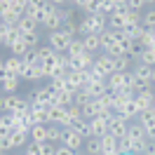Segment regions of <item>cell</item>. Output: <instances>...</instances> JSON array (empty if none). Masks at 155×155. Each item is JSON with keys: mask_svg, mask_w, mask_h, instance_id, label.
<instances>
[{"mask_svg": "<svg viewBox=\"0 0 155 155\" xmlns=\"http://www.w3.org/2000/svg\"><path fill=\"white\" fill-rule=\"evenodd\" d=\"M143 26H141V24H139V26H125V28L120 31V33H122V35H125V38H129V40H139L141 38V35H143Z\"/></svg>", "mask_w": 155, "mask_h": 155, "instance_id": "30", "label": "cell"}, {"mask_svg": "<svg viewBox=\"0 0 155 155\" xmlns=\"http://www.w3.org/2000/svg\"><path fill=\"white\" fill-rule=\"evenodd\" d=\"M0 17H2V21H5L7 26H14V24L24 17V10H19L14 2H5V5H0Z\"/></svg>", "mask_w": 155, "mask_h": 155, "instance_id": "7", "label": "cell"}, {"mask_svg": "<svg viewBox=\"0 0 155 155\" xmlns=\"http://www.w3.org/2000/svg\"><path fill=\"white\" fill-rule=\"evenodd\" d=\"M7 155H19V153H7Z\"/></svg>", "mask_w": 155, "mask_h": 155, "instance_id": "58", "label": "cell"}, {"mask_svg": "<svg viewBox=\"0 0 155 155\" xmlns=\"http://www.w3.org/2000/svg\"><path fill=\"white\" fill-rule=\"evenodd\" d=\"M134 101H136V106H139V113H141V110H148V108H153L155 106V89H146V92L134 94Z\"/></svg>", "mask_w": 155, "mask_h": 155, "instance_id": "12", "label": "cell"}, {"mask_svg": "<svg viewBox=\"0 0 155 155\" xmlns=\"http://www.w3.org/2000/svg\"><path fill=\"white\" fill-rule=\"evenodd\" d=\"M12 150V143H10V136H0V153L7 155Z\"/></svg>", "mask_w": 155, "mask_h": 155, "instance_id": "48", "label": "cell"}, {"mask_svg": "<svg viewBox=\"0 0 155 155\" xmlns=\"http://www.w3.org/2000/svg\"><path fill=\"white\" fill-rule=\"evenodd\" d=\"M5 35H7V24L0 26V45H5Z\"/></svg>", "mask_w": 155, "mask_h": 155, "instance_id": "53", "label": "cell"}, {"mask_svg": "<svg viewBox=\"0 0 155 155\" xmlns=\"http://www.w3.org/2000/svg\"><path fill=\"white\" fill-rule=\"evenodd\" d=\"M101 148H104V153L117 150V136H113V134H104V136H101Z\"/></svg>", "mask_w": 155, "mask_h": 155, "instance_id": "32", "label": "cell"}, {"mask_svg": "<svg viewBox=\"0 0 155 155\" xmlns=\"http://www.w3.org/2000/svg\"><path fill=\"white\" fill-rule=\"evenodd\" d=\"M47 122H49V125H61L64 129H68V127L73 125L68 110H66V108H61V106H52L47 110Z\"/></svg>", "mask_w": 155, "mask_h": 155, "instance_id": "5", "label": "cell"}, {"mask_svg": "<svg viewBox=\"0 0 155 155\" xmlns=\"http://www.w3.org/2000/svg\"><path fill=\"white\" fill-rule=\"evenodd\" d=\"M71 2H73V0H71Z\"/></svg>", "mask_w": 155, "mask_h": 155, "instance_id": "60", "label": "cell"}, {"mask_svg": "<svg viewBox=\"0 0 155 155\" xmlns=\"http://www.w3.org/2000/svg\"><path fill=\"white\" fill-rule=\"evenodd\" d=\"M71 42H73V35L68 33V31H54V33H49V38H47V45L54 52H59V54H66L68 47H71Z\"/></svg>", "mask_w": 155, "mask_h": 155, "instance_id": "3", "label": "cell"}, {"mask_svg": "<svg viewBox=\"0 0 155 155\" xmlns=\"http://www.w3.org/2000/svg\"><path fill=\"white\" fill-rule=\"evenodd\" d=\"M120 115L125 117V120H129V122L139 117V106H136V101H134V99H129V101L125 104V108L120 110Z\"/></svg>", "mask_w": 155, "mask_h": 155, "instance_id": "24", "label": "cell"}, {"mask_svg": "<svg viewBox=\"0 0 155 155\" xmlns=\"http://www.w3.org/2000/svg\"><path fill=\"white\" fill-rule=\"evenodd\" d=\"M68 19H73V10H61V7H59L54 14H49V17H47V21H45V28H47L49 33L61 31L64 26H66Z\"/></svg>", "mask_w": 155, "mask_h": 155, "instance_id": "4", "label": "cell"}, {"mask_svg": "<svg viewBox=\"0 0 155 155\" xmlns=\"http://www.w3.org/2000/svg\"><path fill=\"white\" fill-rule=\"evenodd\" d=\"M10 134H12V117L0 115V136H10Z\"/></svg>", "mask_w": 155, "mask_h": 155, "instance_id": "40", "label": "cell"}, {"mask_svg": "<svg viewBox=\"0 0 155 155\" xmlns=\"http://www.w3.org/2000/svg\"><path fill=\"white\" fill-rule=\"evenodd\" d=\"M0 155H2V153H0Z\"/></svg>", "mask_w": 155, "mask_h": 155, "instance_id": "61", "label": "cell"}, {"mask_svg": "<svg viewBox=\"0 0 155 155\" xmlns=\"http://www.w3.org/2000/svg\"><path fill=\"white\" fill-rule=\"evenodd\" d=\"M0 61H2V54H0Z\"/></svg>", "mask_w": 155, "mask_h": 155, "instance_id": "59", "label": "cell"}, {"mask_svg": "<svg viewBox=\"0 0 155 155\" xmlns=\"http://www.w3.org/2000/svg\"><path fill=\"white\" fill-rule=\"evenodd\" d=\"M19 82H21L19 75H7L2 82H0V87H2V92H5V94H14V92L19 89Z\"/></svg>", "mask_w": 155, "mask_h": 155, "instance_id": "22", "label": "cell"}, {"mask_svg": "<svg viewBox=\"0 0 155 155\" xmlns=\"http://www.w3.org/2000/svg\"><path fill=\"white\" fill-rule=\"evenodd\" d=\"M101 110H104V108H101V104H99L97 99H92L89 104H85V106H82V117H85V120H94V117L101 115Z\"/></svg>", "mask_w": 155, "mask_h": 155, "instance_id": "16", "label": "cell"}, {"mask_svg": "<svg viewBox=\"0 0 155 155\" xmlns=\"http://www.w3.org/2000/svg\"><path fill=\"white\" fill-rule=\"evenodd\" d=\"M104 31H108V17L106 14H87L85 19L80 21V38L82 35H89V33H97L101 35Z\"/></svg>", "mask_w": 155, "mask_h": 155, "instance_id": "1", "label": "cell"}, {"mask_svg": "<svg viewBox=\"0 0 155 155\" xmlns=\"http://www.w3.org/2000/svg\"><path fill=\"white\" fill-rule=\"evenodd\" d=\"M14 26H17V28L21 31V35H26V33H35L40 24H35V21L31 19V17H26V14H24V17H21V19L17 21V24H14Z\"/></svg>", "mask_w": 155, "mask_h": 155, "instance_id": "18", "label": "cell"}, {"mask_svg": "<svg viewBox=\"0 0 155 155\" xmlns=\"http://www.w3.org/2000/svg\"><path fill=\"white\" fill-rule=\"evenodd\" d=\"M127 5H129V10L141 12V7H146V5H148V0H127Z\"/></svg>", "mask_w": 155, "mask_h": 155, "instance_id": "49", "label": "cell"}, {"mask_svg": "<svg viewBox=\"0 0 155 155\" xmlns=\"http://www.w3.org/2000/svg\"><path fill=\"white\" fill-rule=\"evenodd\" d=\"M31 120H33V125H49L47 122V108L31 106Z\"/></svg>", "mask_w": 155, "mask_h": 155, "instance_id": "25", "label": "cell"}, {"mask_svg": "<svg viewBox=\"0 0 155 155\" xmlns=\"http://www.w3.org/2000/svg\"><path fill=\"white\" fill-rule=\"evenodd\" d=\"M139 61H141V64H146V66H155V52H153L150 47L143 49V52H141V57H139Z\"/></svg>", "mask_w": 155, "mask_h": 155, "instance_id": "43", "label": "cell"}, {"mask_svg": "<svg viewBox=\"0 0 155 155\" xmlns=\"http://www.w3.org/2000/svg\"><path fill=\"white\" fill-rule=\"evenodd\" d=\"M94 68L101 71L106 78H110L113 73H115V64H113V59L108 57V54H104V52H101L99 57H94Z\"/></svg>", "mask_w": 155, "mask_h": 155, "instance_id": "11", "label": "cell"}, {"mask_svg": "<svg viewBox=\"0 0 155 155\" xmlns=\"http://www.w3.org/2000/svg\"><path fill=\"white\" fill-rule=\"evenodd\" d=\"M61 143L66 146V148H71V150H80L82 146H85V136L80 134V132H75L73 127H68V129H64V139H61Z\"/></svg>", "mask_w": 155, "mask_h": 155, "instance_id": "8", "label": "cell"}, {"mask_svg": "<svg viewBox=\"0 0 155 155\" xmlns=\"http://www.w3.org/2000/svg\"><path fill=\"white\" fill-rule=\"evenodd\" d=\"M141 19H143V14H141V12H136V10H129V12L125 14L127 26H139V24H141Z\"/></svg>", "mask_w": 155, "mask_h": 155, "instance_id": "39", "label": "cell"}, {"mask_svg": "<svg viewBox=\"0 0 155 155\" xmlns=\"http://www.w3.org/2000/svg\"><path fill=\"white\" fill-rule=\"evenodd\" d=\"M82 45H85V52L89 54H97V52H104L101 47V38L97 33H89V35H82Z\"/></svg>", "mask_w": 155, "mask_h": 155, "instance_id": "14", "label": "cell"}, {"mask_svg": "<svg viewBox=\"0 0 155 155\" xmlns=\"http://www.w3.org/2000/svg\"><path fill=\"white\" fill-rule=\"evenodd\" d=\"M31 141L28 132H12L10 134V143H12V150H17V148H26Z\"/></svg>", "mask_w": 155, "mask_h": 155, "instance_id": "17", "label": "cell"}, {"mask_svg": "<svg viewBox=\"0 0 155 155\" xmlns=\"http://www.w3.org/2000/svg\"><path fill=\"white\" fill-rule=\"evenodd\" d=\"M153 31H155V28H153Z\"/></svg>", "mask_w": 155, "mask_h": 155, "instance_id": "62", "label": "cell"}, {"mask_svg": "<svg viewBox=\"0 0 155 155\" xmlns=\"http://www.w3.org/2000/svg\"><path fill=\"white\" fill-rule=\"evenodd\" d=\"M5 68H7V73H10V75H19L21 73V68H24V59L21 57H7L5 59Z\"/></svg>", "mask_w": 155, "mask_h": 155, "instance_id": "21", "label": "cell"}, {"mask_svg": "<svg viewBox=\"0 0 155 155\" xmlns=\"http://www.w3.org/2000/svg\"><path fill=\"white\" fill-rule=\"evenodd\" d=\"M89 127H92V136L108 134V117H104V115L94 117V120H89Z\"/></svg>", "mask_w": 155, "mask_h": 155, "instance_id": "15", "label": "cell"}, {"mask_svg": "<svg viewBox=\"0 0 155 155\" xmlns=\"http://www.w3.org/2000/svg\"><path fill=\"white\" fill-rule=\"evenodd\" d=\"M127 129H129V120H125L120 113H115V115L108 120V134L120 139V136H127Z\"/></svg>", "mask_w": 155, "mask_h": 155, "instance_id": "9", "label": "cell"}, {"mask_svg": "<svg viewBox=\"0 0 155 155\" xmlns=\"http://www.w3.org/2000/svg\"><path fill=\"white\" fill-rule=\"evenodd\" d=\"M132 71L129 73H113V75L108 78V89L110 92H125V89H129V85H132Z\"/></svg>", "mask_w": 155, "mask_h": 155, "instance_id": "6", "label": "cell"}, {"mask_svg": "<svg viewBox=\"0 0 155 155\" xmlns=\"http://www.w3.org/2000/svg\"><path fill=\"white\" fill-rule=\"evenodd\" d=\"M125 26H127L125 14H110V17H108V28L110 31H122Z\"/></svg>", "mask_w": 155, "mask_h": 155, "instance_id": "31", "label": "cell"}, {"mask_svg": "<svg viewBox=\"0 0 155 155\" xmlns=\"http://www.w3.org/2000/svg\"><path fill=\"white\" fill-rule=\"evenodd\" d=\"M99 38H101V47L108 49L110 45L120 42V31H110V28H108V31H104V33H101Z\"/></svg>", "mask_w": 155, "mask_h": 155, "instance_id": "23", "label": "cell"}, {"mask_svg": "<svg viewBox=\"0 0 155 155\" xmlns=\"http://www.w3.org/2000/svg\"><path fill=\"white\" fill-rule=\"evenodd\" d=\"M21 40H24L28 47H33V49L38 47V45H42V42H40V31H35V33H26V35H21Z\"/></svg>", "mask_w": 155, "mask_h": 155, "instance_id": "41", "label": "cell"}, {"mask_svg": "<svg viewBox=\"0 0 155 155\" xmlns=\"http://www.w3.org/2000/svg\"><path fill=\"white\" fill-rule=\"evenodd\" d=\"M47 0H28V5L31 7H40V5H45Z\"/></svg>", "mask_w": 155, "mask_h": 155, "instance_id": "54", "label": "cell"}, {"mask_svg": "<svg viewBox=\"0 0 155 155\" xmlns=\"http://www.w3.org/2000/svg\"><path fill=\"white\" fill-rule=\"evenodd\" d=\"M129 89H132L134 94H139V92H146V89H153V82H148V80H136V78H132V85H129Z\"/></svg>", "mask_w": 155, "mask_h": 155, "instance_id": "34", "label": "cell"}, {"mask_svg": "<svg viewBox=\"0 0 155 155\" xmlns=\"http://www.w3.org/2000/svg\"><path fill=\"white\" fill-rule=\"evenodd\" d=\"M85 150H87V155H104L101 136H89V139H85Z\"/></svg>", "mask_w": 155, "mask_h": 155, "instance_id": "20", "label": "cell"}, {"mask_svg": "<svg viewBox=\"0 0 155 155\" xmlns=\"http://www.w3.org/2000/svg\"><path fill=\"white\" fill-rule=\"evenodd\" d=\"M52 52H54V49L49 47V45H38V47H35V54H38L40 64H42V61H45V59H47L49 54H52Z\"/></svg>", "mask_w": 155, "mask_h": 155, "instance_id": "46", "label": "cell"}, {"mask_svg": "<svg viewBox=\"0 0 155 155\" xmlns=\"http://www.w3.org/2000/svg\"><path fill=\"white\" fill-rule=\"evenodd\" d=\"M141 26H143V28H155V7H150V10L143 14V19H141Z\"/></svg>", "mask_w": 155, "mask_h": 155, "instance_id": "42", "label": "cell"}, {"mask_svg": "<svg viewBox=\"0 0 155 155\" xmlns=\"http://www.w3.org/2000/svg\"><path fill=\"white\" fill-rule=\"evenodd\" d=\"M139 42H141V47H143V49L153 47V42H155V31H153V28H146L143 35L139 38Z\"/></svg>", "mask_w": 155, "mask_h": 155, "instance_id": "36", "label": "cell"}, {"mask_svg": "<svg viewBox=\"0 0 155 155\" xmlns=\"http://www.w3.org/2000/svg\"><path fill=\"white\" fill-rule=\"evenodd\" d=\"M61 139H64V127L61 125H47V141L61 143Z\"/></svg>", "mask_w": 155, "mask_h": 155, "instance_id": "28", "label": "cell"}, {"mask_svg": "<svg viewBox=\"0 0 155 155\" xmlns=\"http://www.w3.org/2000/svg\"><path fill=\"white\" fill-rule=\"evenodd\" d=\"M127 136H129V141H132V150L134 153H146V148H148V136H146L143 127L139 125V122H129V129H127Z\"/></svg>", "mask_w": 155, "mask_h": 155, "instance_id": "2", "label": "cell"}, {"mask_svg": "<svg viewBox=\"0 0 155 155\" xmlns=\"http://www.w3.org/2000/svg\"><path fill=\"white\" fill-rule=\"evenodd\" d=\"M113 64H115V73H129V71H132V66H134V61L129 59V54L113 59Z\"/></svg>", "mask_w": 155, "mask_h": 155, "instance_id": "26", "label": "cell"}, {"mask_svg": "<svg viewBox=\"0 0 155 155\" xmlns=\"http://www.w3.org/2000/svg\"><path fill=\"white\" fill-rule=\"evenodd\" d=\"M26 155H42V141H28Z\"/></svg>", "mask_w": 155, "mask_h": 155, "instance_id": "45", "label": "cell"}, {"mask_svg": "<svg viewBox=\"0 0 155 155\" xmlns=\"http://www.w3.org/2000/svg\"><path fill=\"white\" fill-rule=\"evenodd\" d=\"M19 78L26 80V82H38V80H45L47 75H45V71H42V64H40V66H26V64H24Z\"/></svg>", "mask_w": 155, "mask_h": 155, "instance_id": "10", "label": "cell"}, {"mask_svg": "<svg viewBox=\"0 0 155 155\" xmlns=\"http://www.w3.org/2000/svg\"><path fill=\"white\" fill-rule=\"evenodd\" d=\"M150 49H153V52H155V42H153V47H150Z\"/></svg>", "mask_w": 155, "mask_h": 155, "instance_id": "57", "label": "cell"}, {"mask_svg": "<svg viewBox=\"0 0 155 155\" xmlns=\"http://www.w3.org/2000/svg\"><path fill=\"white\" fill-rule=\"evenodd\" d=\"M52 5H57V7H64V5H73L71 0H49Z\"/></svg>", "mask_w": 155, "mask_h": 155, "instance_id": "52", "label": "cell"}, {"mask_svg": "<svg viewBox=\"0 0 155 155\" xmlns=\"http://www.w3.org/2000/svg\"><path fill=\"white\" fill-rule=\"evenodd\" d=\"M7 75H10V73H7V68H5V59H2V61H0V82H2Z\"/></svg>", "mask_w": 155, "mask_h": 155, "instance_id": "51", "label": "cell"}, {"mask_svg": "<svg viewBox=\"0 0 155 155\" xmlns=\"http://www.w3.org/2000/svg\"><path fill=\"white\" fill-rule=\"evenodd\" d=\"M66 110H68V115H71V120H78V117H82V108L75 106V104H71Z\"/></svg>", "mask_w": 155, "mask_h": 155, "instance_id": "47", "label": "cell"}, {"mask_svg": "<svg viewBox=\"0 0 155 155\" xmlns=\"http://www.w3.org/2000/svg\"><path fill=\"white\" fill-rule=\"evenodd\" d=\"M89 101H92V94H89L87 89H80V92H75V97H73V104H75V106H85V104H89Z\"/></svg>", "mask_w": 155, "mask_h": 155, "instance_id": "38", "label": "cell"}, {"mask_svg": "<svg viewBox=\"0 0 155 155\" xmlns=\"http://www.w3.org/2000/svg\"><path fill=\"white\" fill-rule=\"evenodd\" d=\"M85 52V45H82V38H73V42H71V47H68L66 57H80Z\"/></svg>", "mask_w": 155, "mask_h": 155, "instance_id": "33", "label": "cell"}, {"mask_svg": "<svg viewBox=\"0 0 155 155\" xmlns=\"http://www.w3.org/2000/svg\"><path fill=\"white\" fill-rule=\"evenodd\" d=\"M153 108H155V106H153Z\"/></svg>", "mask_w": 155, "mask_h": 155, "instance_id": "63", "label": "cell"}, {"mask_svg": "<svg viewBox=\"0 0 155 155\" xmlns=\"http://www.w3.org/2000/svg\"><path fill=\"white\" fill-rule=\"evenodd\" d=\"M28 136L31 141H47V125H33Z\"/></svg>", "mask_w": 155, "mask_h": 155, "instance_id": "29", "label": "cell"}, {"mask_svg": "<svg viewBox=\"0 0 155 155\" xmlns=\"http://www.w3.org/2000/svg\"><path fill=\"white\" fill-rule=\"evenodd\" d=\"M73 129L75 132H80V134L85 136V139H89L92 136V127H89V120H85V117H78V120H73Z\"/></svg>", "mask_w": 155, "mask_h": 155, "instance_id": "27", "label": "cell"}, {"mask_svg": "<svg viewBox=\"0 0 155 155\" xmlns=\"http://www.w3.org/2000/svg\"><path fill=\"white\" fill-rule=\"evenodd\" d=\"M28 49H31V47L26 45V42H24V40H17L14 45H10V52H12V57H24V54H26Z\"/></svg>", "mask_w": 155, "mask_h": 155, "instance_id": "37", "label": "cell"}, {"mask_svg": "<svg viewBox=\"0 0 155 155\" xmlns=\"http://www.w3.org/2000/svg\"><path fill=\"white\" fill-rule=\"evenodd\" d=\"M0 26H5V21H2V17H0Z\"/></svg>", "mask_w": 155, "mask_h": 155, "instance_id": "56", "label": "cell"}, {"mask_svg": "<svg viewBox=\"0 0 155 155\" xmlns=\"http://www.w3.org/2000/svg\"><path fill=\"white\" fill-rule=\"evenodd\" d=\"M132 75H134L136 80H148V82H153V66H146L141 61H134Z\"/></svg>", "mask_w": 155, "mask_h": 155, "instance_id": "13", "label": "cell"}, {"mask_svg": "<svg viewBox=\"0 0 155 155\" xmlns=\"http://www.w3.org/2000/svg\"><path fill=\"white\" fill-rule=\"evenodd\" d=\"M54 155H78V153H75V150H71V148H66L64 143H59L57 150H54Z\"/></svg>", "mask_w": 155, "mask_h": 155, "instance_id": "50", "label": "cell"}, {"mask_svg": "<svg viewBox=\"0 0 155 155\" xmlns=\"http://www.w3.org/2000/svg\"><path fill=\"white\" fill-rule=\"evenodd\" d=\"M132 150V141H129V136H120L117 139V153H129Z\"/></svg>", "mask_w": 155, "mask_h": 155, "instance_id": "44", "label": "cell"}, {"mask_svg": "<svg viewBox=\"0 0 155 155\" xmlns=\"http://www.w3.org/2000/svg\"><path fill=\"white\" fill-rule=\"evenodd\" d=\"M153 82H155V66H153Z\"/></svg>", "mask_w": 155, "mask_h": 155, "instance_id": "55", "label": "cell"}, {"mask_svg": "<svg viewBox=\"0 0 155 155\" xmlns=\"http://www.w3.org/2000/svg\"><path fill=\"white\" fill-rule=\"evenodd\" d=\"M17 40H21V31L17 28V26H7V35H5V45L10 47V45H14Z\"/></svg>", "mask_w": 155, "mask_h": 155, "instance_id": "35", "label": "cell"}, {"mask_svg": "<svg viewBox=\"0 0 155 155\" xmlns=\"http://www.w3.org/2000/svg\"><path fill=\"white\" fill-rule=\"evenodd\" d=\"M82 89H87L89 94H92V99H99L101 94H106V92H108V82H106V80H99V82H87V87H82Z\"/></svg>", "mask_w": 155, "mask_h": 155, "instance_id": "19", "label": "cell"}]
</instances>
